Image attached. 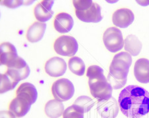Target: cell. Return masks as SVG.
Here are the masks:
<instances>
[{"mask_svg": "<svg viewBox=\"0 0 149 118\" xmlns=\"http://www.w3.org/2000/svg\"><path fill=\"white\" fill-rule=\"evenodd\" d=\"M25 3V1H1V5L9 8H16Z\"/></svg>", "mask_w": 149, "mask_h": 118, "instance_id": "obj_26", "label": "cell"}, {"mask_svg": "<svg viewBox=\"0 0 149 118\" xmlns=\"http://www.w3.org/2000/svg\"><path fill=\"white\" fill-rule=\"evenodd\" d=\"M124 47L128 53L136 57L141 52L143 45L136 36L130 35L127 36L124 40Z\"/></svg>", "mask_w": 149, "mask_h": 118, "instance_id": "obj_20", "label": "cell"}, {"mask_svg": "<svg viewBox=\"0 0 149 118\" xmlns=\"http://www.w3.org/2000/svg\"><path fill=\"white\" fill-rule=\"evenodd\" d=\"M67 69V64L65 61L62 58L55 57L49 59L45 66L47 74L52 77H59L65 74Z\"/></svg>", "mask_w": 149, "mask_h": 118, "instance_id": "obj_9", "label": "cell"}, {"mask_svg": "<svg viewBox=\"0 0 149 118\" xmlns=\"http://www.w3.org/2000/svg\"><path fill=\"white\" fill-rule=\"evenodd\" d=\"M31 103L23 97L17 96L11 101L9 106V110L17 117H22L29 112Z\"/></svg>", "mask_w": 149, "mask_h": 118, "instance_id": "obj_13", "label": "cell"}, {"mask_svg": "<svg viewBox=\"0 0 149 118\" xmlns=\"http://www.w3.org/2000/svg\"><path fill=\"white\" fill-rule=\"evenodd\" d=\"M55 29L60 33L70 32L74 26V19L70 14L60 13L56 16L54 21Z\"/></svg>", "mask_w": 149, "mask_h": 118, "instance_id": "obj_15", "label": "cell"}, {"mask_svg": "<svg viewBox=\"0 0 149 118\" xmlns=\"http://www.w3.org/2000/svg\"><path fill=\"white\" fill-rule=\"evenodd\" d=\"M76 15L78 19L85 23H100L103 19L101 7L96 3H93L92 7L86 11L76 10Z\"/></svg>", "mask_w": 149, "mask_h": 118, "instance_id": "obj_10", "label": "cell"}, {"mask_svg": "<svg viewBox=\"0 0 149 118\" xmlns=\"http://www.w3.org/2000/svg\"><path fill=\"white\" fill-rule=\"evenodd\" d=\"M16 94L17 96L27 99L31 104L35 103L38 98L37 88L33 84L29 82H25L21 84L17 90Z\"/></svg>", "mask_w": 149, "mask_h": 118, "instance_id": "obj_17", "label": "cell"}, {"mask_svg": "<svg viewBox=\"0 0 149 118\" xmlns=\"http://www.w3.org/2000/svg\"><path fill=\"white\" fill-rule=\"evenodd\" d=\"M75 92L74 84L66 78L55 81L52 86V93L54 98L60 102H66L73 97Z\"/></svg>", "mask_w": 149, "mask_h": 118, "instance_id": "obj_4", "label": "cell"}, {"mask_svg": "<svg viewBox=\"0 0 149 118\" xmlns=\"http://www.w3.org/2000/svg\"><path fill=\"white\" fill-rule=\"evenodd\" d=\"M134 75L140 83H149V60L142 58L136 61L134 66Z\"/></svg>", "mask_w": 149, "mask_h": 118, "instance_id": "obj_14", "label": "cell"}, {"mask_svg": "<svg viewBox=\"0 0 149 118\" xmlns=\"http://www.w3.org/2000/svg\"><path fill=\"white\" fill-rule=\"evenodd\" d=\"M47 29L45 23L35 22L30 26L27 32V38L31 43H37L44 37Z\"/></svg>", "mask_w": 149, "mask_h": 118, "instance_id": "obj_18", "label": "cell"}, {"mask_svg": "<svg viewBox=\"0 0 149 118\" xmlns=\"http://www.w3.org/2000/svg\"><path fill=\"white\" fill-rule=\"evenodd\" d=\"M7 67V73L13 76L19 82L25 80L30 74L29 66L25 60L20 57H18Z\"/></svg>", "mask_w": 149, "mask_h": 118, "instance_id": "obj_7", "label": "cell"}, {"mask_svg": "<svg viewBox=\"0 0 149 118\" xmlns=\"http://www.w3.org/2000/svg\"><path fill=\"white\" fill-rule=\"evenodd\" d=\"M131 64L132 57L128 52H121L115 55L107 78L113 89L119 90L125 85Z\"/></svg>", "mask_w": 149, "mask_h": 118, "instance_id": "obj_2", "label": "cell"}, {"mask_svg": "<svg viewBox=\"0 0 149 118\" xmlns=\"http://www.w3.org/2000/svg\"><path fill=\"white\" fill-rule=\"evenodd\" d=\"M64 112V104L56 99L49 101L45 105V112L50 118H58L63 115Z\"/></svg>", "mask_w": 149, "mask_h": 118, "instance_id": "obj_19", "label": "cell"}, {"mask_svg": "<svg viewBox=\"0 0 149 118\" xmlns=\"http://www.w3.org/2000/svg\"><path fill=\"white\" fill-rule=\"evenodd\" d=\"M0 53L1 64L6 65V66L18 57L15 47L9 42H5L1 45Z\"/></svg>", "mask_w": 149, "mask_h": 118, "instance_id": "obj_16", "label": "cell"}, {"mask_svg": "<svg viewBox=\"0 0 149 118\" xmlns=\"http://www.w3.org/2000/svg\"><path fill=\"white\" fill-rule=\"evenodd\" d=\"M86 76L89 78L91 94L98 101L107 100L112 97L113 88L103 74V69L97 65L89 67Z\"/></svg>", "mask_w": 149, "mask_h": 118, "instance_id": "obj_3", "label": "cell"}, {"mask_svg": "<svg viewBox=\"0 0 149 118\" xmlns=\"http://www.w3.org/2000/svg\"><path fill=\"white\" fill-rule=\"evenodd\" d=\"M97 111L102 118H115L119 114V106L113 97L107 100L98 101Z\"/></svg>", "mask_w": 149, "mask_h": 118, "instance_id": "obj_8", "label": "cell"}, {"mask_svg": "<svg viewBox=\"0 0 149 118\" xmlns=\"http://www.w3.org/2000/svg\"><path fill=\"white\" fill-rule=\"evenodd\" d=\"M19 81L6 72L1 74V94L13 90Z\"/></svg>", "mask_w": 149, "mask_h": 118, "instance_id": "obj_21", "label": "cell"}, {"mask_svg": "<svg viewBox=\"0 0 149 118\" xmlns=\"http://www.w3.org/2000/svg\"><path fill=\"white\" fill-rule=\"evenodd\" d=\"M1 118H16V116L10 111H1Z\"/></svg>", "mask_w": 149, "mask_h": 118, "instance_id": "obj_27", "label": "cell"}, {"mask_svg": "<svg viewBox=\"0 0 149 118\" xmlns=\"http://www.w3.org/2000/svg\"><path fill=\"white\" fill-rule=\"evenodd\" d=\"M103 40L106 49L111 52L119 51L124 47L123 34L118 28H108L103 34Z\"/></svg>", "mask_w": 149, "mask_h": 118, "instance_id": "obj_5", "label": "cell"}, {"mask_svg": "<svg viewBox=\"0 0 149 118\" xmlns=\"http://www.w3.org/2000/svg\"><path fill=\"white\" fill-rule=\"evenodd\" d=\"M54 49L57 54L64 57H73L78 50L76 38L68 35L61 36L55 40Z\"/></svg>", "mask_w": 149, "mask_h": 118, "instance_id": "obj_6", "label": "cell"}, {"mask_svg": "<svg viewBox=\"0 0 149 118\" xmlns=\"http://www.w3.org/2000/svg\"><path fill=\"white\" fill-rule=\"evenodd\" d=\"M113 23L119 28H127L133 23L134 15L129 9L122 8L114 12L112 17Z\"/></svg>", "mask_w": 149, "mask_h": 118, "instance_id": "obj_11", "label": "cell"}, {"mask_svg": "<svg viewBox=\"0 0 149 118\" xmlns=\"http://www.w3.org/2000/svg\"><path fill=\"white\" fill-rule=\"evenodd\" d=\"M118 103L128 118H141L149 112V92L139 86H128L120 93Z\"/></svg>", "mask_w": 149, "mask_h": 118, "instance_id": "obj_1", "label": "cell"}, {"mask_svg": "<svg viewBox=\"0 0 149 118\" xmlns=\"http://www.w3.org/2000/svg\"><path fill=\"white\" fill-rule=\"evenodd\" d=\"M73 105H75L84 114H85L92 110L93 105H95V102L88 96H81L74 101Z\"/></svg>", "mask_w": 149, "mask_h": 118, "instance_id": "obj_23", "label": "cell"}, {"mask_svg": "<svg viewBox=\"0 0 149 118\" xmlns=\"http://www.w3.org/2000/svg\"><path fill=\"white\" fill-rule=\"evenodd\" d=\"M63 118H84V113L72 105L64 110Z\"/></svg>", "mask_w": 149, "mask_h": 118, "instance_id": "obj_24", "label": "cell"}, {"mask_svg": "<svg viewBox=\"0 0 149 118\" xmlns=\"http://www.w3.org/2000/svg\"><path fill=\"white\" fill-rule=\"evenodd\" d=\"M68 66L70 71L77 76H83L85 73L86 65L82 60L78 57H72L69 60Z\"/></svg>", "mask_w": 149, "mask_h": 118, "instance_id": "obj_22", "label": "cell"}, {"mask_svg": "<svg viewBox=\"0 0 149 118\" xmlns=\"http://www.w3.org/2000/svg\"><path fill=\"white\" fill-rule=\"evenodd\" d=\"M54 1H42L34 9L36 19L40 23H45L52 17L54 11L52 10Z\"/></svg>", "mask_w": 149, "mask_h": 118, "instance_id": "obj_12", "label": "cell"}, {"mask_svg": "<svg viewBox=\"0 0 149 118\" xmlns=\"http://www.w3.org/2000/svg\"><path fill=\"white\" fill-rule=\"evenodd\" d=\"M73 4L74 8L77 11H86L90 9L93 4L92 0H87V1H82V0H74Z\"/></svg>", "mask_w": 149, "mask_h": 118, "instance_id": "obj_25", "label": "cell"}]
</instances>
